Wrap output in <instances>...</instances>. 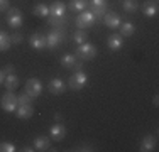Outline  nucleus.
Returning <instances> with one entry per match:
<instances>
[{
	"label": "nucleus",
	"mask_w": 159,
	"mask_h": 152,
	"mask_svg": "<svg viewBox=\"0 0 159 152\" xmlns=\"http://www.w3.org/2000/svg\"><path fill=\"white\" fill-rule=\"evenodd\" d=\"M75 54H76V58L81 59V61H90L97 56V47L90 42H83V44H78Z\"/></svg>",
	"instance_id": "obj_2"
},
{
	"label": "nucleus",
	"mask_w": 159,
	"mask_h": 152,
	"mask_svg": "<svg viewBox=\"0 0 159 152\" xmlns=\"http://www.w3.org/2000/svg\"><path fill=\"white\" fill-rule=\"evenodd\" d=\"M61 64L64 68H70L75 71H81L83 69V61L76 58V54H64L61 58Z\"/></svg>",
	"instance_id": "obj_6"
},
{
	"label": "nucleus",
	"mask_w": 159,
	"mask_h": 152,
	"mask_svg": "<svg viewBox=\"0 0 159 152\" xmlns=\"http://www.w3.org/2000/svg\"><path fill=\"white\" fill-rule=\"evenodd\" d=\"M68 22V17L64 15V17H52V15H49L48 17V24L51 25V27L54 29H59V27H64Z\"/></svg>",
	"instance_id": "obj_23"
},
{
	"label": "nucleus",
	"mask_w": 159,
	"mask_h": 152,
	"mask_svg": "<svg viewBox=\"0 0 159 152\" xmlns=\"http://www.w3.org/2000/svg\"><path fill=\"white\" fill-rule=\"evenodd\" d=\"M3 79H5V73H3V69H0V85L3 83Z\"/></svg>",
	"instance_id": "obj_36"
},
{
	"label": "nucleus",
	"mask_w": 159,
	"mask_h": 152,
	"mask_svg": "<svg viewBox=\"0 0 159 152\" xmlns=\"http://www.w3.org/2000/svg\"><path fill=\"white\" fill-rule=\"evenodd\" d=\"M122 7H124V10H125L127 14H132V12H135V10L139 9V3H137V0H124Z\"/></svg>",
	"instance_id": "obj_26"
},
{
	"label": "nucleus",
	"mask_w": 159,
	"mask_h": 152,
	"mask_svg": "<svg viewBox=\"0 0 159 152\" xmlns=\"http://www.w3.org/2000/svg\"><path fill=\"white\" fill-rule=\"evenodd\" d=\"M107 46L113 52L120 51V49L124 47V37L120 36V34H112V36H108V39H107Z\"/></svg>",
	"instance_id": "obj_15"
},
{
	"label": "nucleus",
	"mask_w": 159,
	"mask_h": 152,
	"mask_svg": "<svg viewBox=\"0 0 159 152\" xmlns=\"http://www.w3.org/2000/svg\"><path fill=\"white\" fill-rule=\"evenodd\" d=\"M66 10H68L66 3L61 2V0H56L49 5V15H52V17H64Z\"/></svg>",
	"instance_id": "obj_12"
},
{
	"label": "nucleus",
	"mask_w": 159,
	"mask_h": 152,
	"mask_svg": "<svg viewBox=\"0 0 159 152\" xmlns=\"http://www.w3.org/2000/svg\"><path fill=\"white\" fill-rule=\"evenodd\" d=\"M16 115H17V118H20V120H29L34 115L32 105H19L17 110H16Z\"/></svg>",
	"instance_id": "obj_17"
},
{
	"label": "nucleus",
	"mask_w": 159,
	"mask_h": 152,
	"mask_svg": "<svg viewBox=\"0 0 159 152\" xmlns=\"http://www.w3.org/2000/svg\"><path fill=\"white\" fill-rule=\"evenodd\" d=\"M93 22H95V15L90 12V10H83V12H80L78 17H76V27H80V29L92 27Z\"/></svg>",
	"instance_id": "obj_7"
},
{
	"label": "nucleus",
	"mask_w": 159,
	"mask_h": 152,
	"mask_svg": "<svg viewBox=\"0 0 159 152\" xmlns=\"http://www.w3.org/2000/svg\"><path fill=\"white\" fill-rule=\"evenodd\" d=\"M103 24L107 25L108 29H119L120 24H122V20H120V15L115 14V12H107L103 15Z\"/></svg>",
	"instance_id": "obj_10"
},
{
	"label": "nucleus",
	"mask_w": 159,
	"mask_h": 152,
	"mask_svg": "<svg viewBox=\"0 0 159 152\" xmlns=\"http://www.w3.org/2000/svg\"><path fill=\"white\" fill-rule=\"evenodd\" d=\"M75 150H95V149H93V145H90V144H83V145H80L78 149H75Z\"/></svg>",
	"instance_id": "obj_32"
},
{
	"label": "nucleus",
	"mask_w": 159,
	"mask_h": 152,
	"mask_svg": "<svg viewBox=\"0 0 159 152\" xmlns=\"http://www.w3.org/2000/svg\"><path fill=\"white\" fill-rule=\"evenodd\" d=\"M32 100H34V98H32V96H29V95L25 93V91H24L22 95H19V96H17L19 105H32Z\"/></svg>",
	"instance_id": "obj_28"
},
{
	"label": "nucleus",
	"mask_w": 159,
	"mask_h": 152,
	"mask_svg": "<svg viewBox=\"0 0 159 152\" xmlns=\"http://www.w3.org/2000/svg\"><path fill=\"white\" fill-rule=\"evenodd\" d=\"M9 10V0H0V12H7Z\"/></svg>",
	"instance_id": "obj_31"
},
{
	"label": "nucleus",
	"mask_w": 159,
	"mask_h": 152,
	"mask_svg": "<svg viewBox=\"0 0 159 152\" xmlns=\"http://www.w3.org/2000/svg\"><path fill=\"white\" fill-rule=\"evenodd\" d=\"M34 15L36 17H49V7L46 3H37L34 7Z\"/></svg>",
	"instance_id": "obj_25"
},
{
	"label": "nucleus",
	"mask_w": 159,
	"mask_h": 152,
	"mask_svg": "<svg viewBox=\"0 0 159 152\" xmlns=\"http://www.w3.org/2000/svg\"><path fill=\"white\" fill-rule=\"evenodd\" d=\"M16 145L12 142H0V152H14Z\"/></svg>",
	"instance_id": "obj_29"
},
{
	"label": "nucleus",
	"mask_w": 159,
	"mask_h": 152,
	"mask_svg": "<svg viewBox=\"0 0 159 152\" xmlns=\"http://www.w3.org/2000/svg\"><path fill=\"white\" fill-rule=\"evenodd\" d=\"M86 39H88V34L85 32V30H81V29H78L76 32L73 34V41L76 44H83V42H86Z\"/></svg>",
	"instance_id": "obj_27"
},
{
	"label": "nucleus",
	"mask_w": 159,
	"mask_h": 152,
	"mask_svg": "<svg viewBox=\"0 0 159 152\" xmlns=\"http://www.w3.org/2000/svg\"><path fill=\"white\" fill-rule=\"evenodd\" d=\"M159 12V5H157V0H146L142 3V14L146 17H156Z\"/></svg>",
	"instance_id": "obj_13"
},
{
	"label": "nucleus",
	"mask_w": 159,
	"mask_h": 152,
	"mask_svg": "<svg viewBox=\"0 0 159 152\" xmlns=\"http://www.w3.org/2000/svg\"><path fill=\"white\" fill-rule=\"evenodd\" d=\"M156 149V137L154 135H146L141 142V150L142 152H151Z\"/></svg>",
	"instance_id": "obj_18"
},
{
	"label": "nucleus",
	"mask_w": 159,
	"mask_h": 152,
	"mask_svg": "<svg viewBox=\"0 0 159 152\" xmlns=\"http://www.w3.org/2000/svg\"><path fill=\"white\" fill-rule=\"evenodd\" d=\"M86 83H88V76H86V73H85L83 69H81V71H76V73H75L70 79H68V86H70L71 90H75V91L85 88Z\"/></svg>",
	"instance_id": "obj_5"
},
{
	"label": "nucleus",
	"mask_w": 159,
	"mask_h": 152,
	"mask_svg": "<svg viewBox=\"0 0 159 152\" xmlns=\"http://www.w3.org/2000/svg\"><path fill=\"white\" fill-rule=\"evenodd\" d=\"M10 41H12V44H20L22 41H24V36H22L20 32H14L12 36H10Z\"/></svg>",
	"instance_id": "obj_30"
},
{
	"label": "nucleus",
	"mask_w": 159,
	"mask_h": 152,
	"mask_svg": "<svg viewBox=\"0 0 159 152\" xmlns=\"http://www.w3.org/2000/svg\"><path fill=\"white\" fill-rule=\"evenodd\" d=\"M34 149L36 150H49L51 149V140L48 137H36L34 139Z\"/></svg>",
	"instance_id": "obj_19"
},
{
	"label": "nucleus",
	"mask_w": 159,
	"mask_h": 152,
	"mask_svg": "<svg viewBox=\"0 0 159 152\" xmlns=\"http://www.w3.org/2000/svg\"><path fill=\"white\" fill-rule=\"evenodd\" d=\"M86 7H88V0H71L70 2V10L71 12H83V10H86Z\"/></svg>",
	"instance_id": "obj_21"
},
{
	"label": "nucleus",
	"mask_w": 159,
	"mask_h": 152,
	"mask_svg": "<svg viewBox=\"0 0 159 152\" xmlns=\"http://www.w3.org/2000/svg\"><path fill=\"white\" fill-rule=\"evenodd\" d=\"M20 150H22V152H34L36 149H34V147H29V145H25L24 149H20Z\"/></svg>",
	"instance_id": "obj_34"
},
{
	"label": "nucleus",
	"mask_w": 159,
	"mask_h": 152,
	"mask_svg": "<svg viewBox=\"0 0 159 152\" xmlns=\"http://www.w3.org/2000/svg\"><path fill=\"white\" fill-rule=\"evenodd\" d=\"M54 120L56 122H61L63 120V115H61V113H54Z\"/></svg>",
	"instance_id": "obj_35"
},
{
	"label": "nucleus",
	"mask_w": 159,
	"mask_h": 152,
	"mask_svg": "<svg viewBox=\"0 0 159 152\" xmlns=\"http://www.w3.org/2000/svg\"><path fill=\"white\" fill-rule=\"evenodd\" d=\"M66 127H64L63 123H54L51 125V128H49V135H51L52 140H56V142H59V140L64 139V135H66Z\"/></svg>",
	"instance_id": "obj_14"
},
{
	"label": "nucleus",
	"mask_w": 159,
	"mask_h": 152,
	"mask_svg": "<svg viewBox=\"0 0 159 152\" xmlns=\"http://www.w3.org/2000/svg\"><path fill=\"white\" fill-rule=\"evenodd\" d=\"M14 69H16V68H14L12 64H7V66L3 68V73H5V74H12V73H14Z\"/></svg>",
	"instance_id": "obj_33"
},
{
	"label": "nucleus",
	"mask_w": 159,
	"mask_h": 152,
	"mask_svg": "<svg viewBox=\"0 0 159 152\" xmlns=\"http://www.w3.org/2000/svg\"><path fill=\"white\" fill-rule=\"evenodd\" d=\"M41 91H43V83H41L39 79L37 78L27 79V83H25V93H27L29 96L37 98L41 95Z\"/></svg>",
	"instance_id": "obj_8"
},
{
	"label": "nucleus",
	"mask_w": 159,
	"mask_h": 152,
	"mask_svg": "<svg viewBox=\"0 0 159 152\" xmlns=\"http://www.w3.org/2000/svg\"><path fill=\"white\" fill-rule=\"evenodd\" d=\"M0 105H2L3 112L7 113H14L17 110L19 106V101H17V95H14V91H9L7 90V93L2 96V100H0Z\"/></svg>",
	"instance_id": "obj_4"
},
{
	"label": "nucleus",
	"mask_w": 159,
	"mask_h": 152,
	"mask_svg": "<svg viewBox=\"0 0 159 152\" xmlns=\"http://www.w3.org/2000/svg\"><path fill=\"white\" fill-rule=\"evenodd\" d=\"M154 105H156V106L159 105V98L157 96H154Z\"/></svg>",
	"instance_id": "obj_37"
},
{
	"label": "nucleus",
	"mask_w": 159,
	"mask_h": 152,
	"mask_svg": "<svg viewBox=\"0 0 159 152\" xmlns=\"http://www.w3.org/2000/svg\"><path fill=\"white\" fill-rule=\"evenodd\" d=\"M3 85H5V88L9 90V91L17 90V88H19V78L16 76V73H12V74H5Z\"/></svg>",
	"instance_id": "obj_20"
},
{
	"label": "nucleus",
	"mask_w": 159,
	"mask_h": 152,
	"mask_svg": "<svg viewBox=\"0 0 159 152\" xmlns=\"http://www.w3.org/2000/svg\"><path fill=\"white\" fill-rule=\"evenodd\" d=\"M88 5H90V12L95 15V20H98V22H100L102 19H103V15L108 12L107 0H90Z\"/></svg>",
	"instance_id": "obj_3"
},
{
	"label": "nucleus",
	"mask_w": 159,
	"mask_h": 152,
	"mask_svg": "<svg viewBox=\"0 0 159 152\" xmlns=\"http://www.w3.org/2000/svg\"><path fill=\"white\" fill-rule=\"evenodd\" d=\"M7 24L10 27L17 29L22 25V12L19 9H9L7 10Z\"/></svg>",
	"instance_id": "obj_9"
},
{
	"label": "nucleus",
	"mask_w": 159,
	"mask_h": 152,
	"mask_svg": "<svg viewBox=\"0 0 159 152\" xmlns=\"http://www.w3.org/2000/svg\"><path fill=\"white\" fill-rule=\"evenodd\" d=\"M64 39H66V36H64V29L63 27L52 29L51 32L46 36V47H49V49L59 47V46L64 42Z\"/></svg>",
	"instance_id": "obj_1"
},
{
	"label": "nucleus",
	"mask_w": 159,
	"mask_h": 152,
	"mask_svg": "<svg viewBox=\"0 0 159 152\" xmlns=\"http://www.w3.org/2000/svg\"><path fill=\"white\" fill-rule=\"evenodd\" d=\"M120 36L122 37H130V36H134V32H135V25L132 24V22H122L120 24Z\"/></svg>",
	"instance_id": "obj_22"
},
{
	"label": "nucleus",
	"mask_w": 159,
	"mask_h": 152,
	"mask_svg": "<svg viewBox=\"0 0 159 152\" xmlns=\"http://www.w3.org/2000/svg\"><path fill=\"white\" fill-rule=\"evenodd\" d=\"M10 46H12L10 36L5 32V30H0V51H7Z\"/></svg>",
	"instance_id": "obj_24"
},
{
	"label": "nucleus",
	"mask_w": 159,
	"mask_h": 152,
	"mask_svg": "<svg viewBox=\"0 0 159 152\" xmlns=\"http://www.w3.org/2000/svg\"><path fill=\"white\" fill-rule=\"evenodd\" d=\"M29 44L32 46L34 49H37V51H41V49L46 47V36L41 32H34L31 37H29Z\"/></svg>",
	"instance_id": "obj_16"
},
{
	"label": "nucleus",
	"mask_w": 159,
	"mask_h": 152,
	"mask_svg": "<svg viewBox=\"0 0 159 152\" xmlns=\"http://www.w3.org/2000/svg\"><path fill=\"white\" fill-rule=\"evenodd\" d=\"M48 90L51 95H61L66 91V83H64L61 78H52L48 85Z\"/></svg>",
	"instance_id": "obj_11"
}]
</instances>
